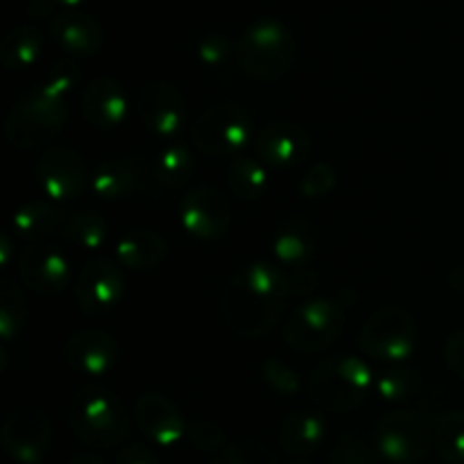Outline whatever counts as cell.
Wrapping results in <instances>:
<instances>
[{
    "mask_svg": "<svg viewBox=\"0 0 464 464\" xmlns=\"http://www.w3.org/2000/svg\"><path fill=\"white\" fill-rule=\"evenodd\" d=\"M285 275H288L290 295H308L320 285L317 272H313L308 266L295 267V270H288Z\"/></svg>",
    "mask_w": 464,
    "mask_h": 464,
    "instance_id": "ab89813d",
    "label": "cell"
},
{
    "mask_svg": "<svg viewBox=\"0 0 464 464\" xmlns=\"http://www.w3.org/2000/svg\"><path fill=\"white\" fill-rule=\"evenodd\" d=\"M261 376L267 383V388H272L281 397H295L302 390V379H299L297 372L288 362L279 361V358H267L263 362Z\"/></svg>",
    "mask_w": 464,
    "mask_h": 464,
    "instance_id": "e575fe53",
    "label": "cell"
},
{
    "mask_svg": "<svg viewBox=\"0 0 464 464\" xmlns=\"http://www.w3.org/2000/svg\"><path fill=\"white\" fill-rule=\"evenodd\" d=\"M236 59L254 80H281L295 62V39L276 18H258L238 39Z\"/></svg>",
    "mask_w": 464,
    "mask_h": 464,
    "instance_id": "5b68a950",
    "label": "cell"
},
{
    "mask_svg": "<svg viewBox=\"0 0 464 464\" xmlns=\"http://www.w3.org/2000/svg\"><path fill=\"white\" fill-rule=\"evenodd\" d=\"M168 243L152 229H131L116 243V258L122 267L134 272H150L166 261Z\"/></svg>",
    "mask_w": 464,
    "mask_h": 464,
    "instance_id": "7402d4cb",
    "label": "cell"
},
{
    "mask_svg": "<svg viewBox=\"0 0 464 464\" xmlns=\"http://www.w3.org/2000/svg\"><path fill=\"white\" fill-rule=\"evenodd\" d=\"M82 118L95 130H116L130 113V98L125 86L113 77H95L82 93Z\"/></svg>",
    "mask_w": 464,
    "mask_h": 464,
    "instance_id": "d6986e66",
    "label": "cell"
},
{
    "mask_svg": "<svg viewBox=\"0 0 464 464\" xmlns=\"http://www.w3.org/2000/svg\"><path fill=\"white\" fill-rule=\"evenodd\" d=\"M118 344L111 334L102 329H82L63 344V361L71 370L84 376H104L116 367Z\"/></svg>",
    "mask_w": 464,
    "mask_h": 464,
    "instance_id": "e0dca14e",
    "label": "cell"
},
{
    "mask_svg": "<svg viewBox=\"0 0 464 464\" xmlns=\"http://www.w3.org/2000/svg\"><path fill=\"white\" fill-rule=\"evenodd\" d=\"M444 361L449 370L464 379V329L453 331L444 343Z\"/></svg>",
    "mask_w": 464,
    "mask_h": 464,
    "instance_id": "f35d334b",
    "label": "cell"
},
{
    "mask_svg": "<svg viewBox=\"0 0 464 464\" xmlns=\"http://www.w3.org/2000/svg\"><path fill=\"white\" fill-rule=\"evenodd\" d=\"M374 388L385 401H403V399H411L412 394H417V390L421 388V376L420 372L408 370V367L388 370L374 381Z\"/></svg>",
    "mask_w": 464,
    "mask_h": 464,
    "instance_id": "1f68e13d",
    "label": "cell"
},
{
    "mask_svg": "<svg viewBox=\"0 0 464 464\" xmlns=\"http://www.w3.org/2000/svg\"><path fill=\"white\" fill-rule=\"evenodd\" d=\"M381 458L394 464L424 460L435 444V429L415 411H394L381 417L374 433Z\"/></svg>",
    "mask_w": 464,
    "mask_h": 464,
    "instance_id": "9c48e42d",
    "label": "cell"
},
{
    "mask_svg": "<svg viewBox=\"0 0 464 464\" xmlns=\"http://www.w3.org/2000/svg\"><path fill=\"white\" fill-rule=\"evenodd\" d=\"M125 297V275L121 263L111 258H91L75 279L77 306L84 315H104Z\"/></svg>",
    "mask_w": 464,
    "mask_h": 464,
    "instance_id": "7c38bea8",
    "label": "cell"
},
{
    "mask_svg": "<svg viewBox=\"0 0 464 464\" xmlns=\"http://www.w3.org/2000/svg\"><path fill=\"white\" fill-rule=\"evenodd\" d=\"M136 426L159 447H175L186 435V421L179 408L159 392H145L134 403Z\"/></svg>",
    "mask_w": 464,
    "mask_h": 464,
    "instance_id": "ac0fdd59",
    "label": "cell"
},
{
    "mask_svg": "<svg viewBox=\"0 0 464 464\" xmlns=\"http://www.w3.org/2000/svg\"><path fill=\"white\" fill-rule=\"evenodd\" d=\"M231 53V44L222 34H208L198 44V57L207 66H220Z\"/></svg>",
    "mask_w": 464,
    "mask_h": 464,
    "instance_id": "74e56055",
    "label": "cell"
},
{
    "mask_svg": "<svg viewBox=\"0 0 464 464\" xmlns=\"http://www.w3.org/2000/svg\"><path fill=\"white\" fill-rule=\"evenodd\" d=\"M116 464H161V460H159L157 453L148 444L131 442L118 451Z\"/></svg>",
    "mask_w": 464,
    "mask_h": 464,
    "instance_id": "60d3db41",
    "label": "cell"
},
{
    "mask_svg": "<svg viewBox=\"0 0 464 464\" xmlns=\"http://www.w3.org/2000/svg\"><path fill=\"white\" fill-rule=\"evenodd\" d=\"M44 50V36L34 25H16L0 41V62L7 71L18 72L34 66Z\"/></svg>",
    "mask_w": 464,
    "mask_h": 464,
    "instance_id": "484cf974",
    "label": "cell"
},
{
    "mask_svg": "<svg viewBox=\"0 0 464 464\" xmlns=\"http://www.w3.org/2000/svg\"><path fill=\"white\" fill-rule=\"evenodd\" d=\"M344 326V306L340 299H308L299 304L284 324V340L299 353H317L329 347Z\"/></svg>",
    "mask_w": 464,
    "mask_h": 464,
    "instance_id": "52a82bcc",
    "label": "cell"
},
{
    "mask_svg": "<svg viewBox=\"0 0 464 464\" xmlns=\"http://www.w3.org/2000/svg\"><path fill=\"white\" fill-rule=\"evenodd\" d=\"M27 297L14 281H3L0 288V338L3 343H12L27 322Z\"/></svg>",
    "mask_w": 464,
    "mask_h": 464,
    "instance_id": "f546056e",
    "label": "cell"
},
{
    "mask_svg": "<svg viewBox=\"0 0 464 464\" xmlns=\"http://www.w3.org/2000/svg\"><path fill=\"white\" fill-rule=\"evenodd\" d=\"M68 118V98L54 95L53 91L36 84L23 93L5 118V136L12 148L30 152V150L50 145L59 134Z\"/></svg>",
    "mask_w": 464,
    "mask_h": 464,
    "instance_id": "3957f363",
    "label": "cell"
},
{
    "mask_svg": "<svg viewBox=\"0 0 464 464\" xmlns=\"http://www.w3.org/2000/svg\"><path fill=\"white\" fill-rule=\"evenodd\" d=\"M139 186V170L130 159H107L91 177V190L104 202H121L131 198Z\"/></svg>",
    "mask_w": 464,
    "mask_h": 464,
    "instance_id": "cb8c5ba5",
    "label": "cell"
},
{
    "mask_svg": "<svg viewBox=\"0 0 464 464\" xmlns=\"http://www.w3.org/2000/svg\"><path fill=\"white\" fill-rule=\"evenodd\" d=\"M0 442H3L5 453L18 464H39L48 456L50 444H53L50 417L39 408H16L5 417Z\"/></svg>",
    "mask_w": 464,
    "mask_h": 464,
    "instance_id": "8fae6325",
    "label": "cell"
},
{
    "mask_svg": "<svg viewBox=\"0 0 464 464\" xmlns=\"http://www.w3.org/2000/svg\"><path fill=\"white\" fill-rule=\"evenodd\" d=\"M417 347V322L411 311L390 304L379 308L361 331V349L374 361L401 362Z\"/></svg>",
    "mask_w": 464,
    "mask_h": 464,
    "instance_id": "ba28073f",
    "label": "cell"
},
{
    "mask_svg": "<svg viewBox=\"0 0 464 464\" xmlns=\"http://www.w3.org/2000/svg\"><path fill=\"white\" fill-rule=\"evenodd\" d=\"M12 254H14L12 238H9V236L5 234L3 240H0V266L7 267L9 266V258H12Z\"/></svg>",
    "mask_w": 464,
    "mask_h": 464,
    "instance_id": "7bdbcfd3",
    "label": "cell"
},
{
    "mask_svg": "<svg viewBox=\"0 0 464 464\" xmlns=\"http://www.w3.org/2000/svg\"><path fill=\"white\" fill-rule=\"evenodd\" d=\"M435 449L447 464H464V412H444L435 424Z\"/></svg>",
    "mask_w": 464,
    "mask_h": 464,
    "instance_id": "4dcf8cb0",
    "label": "cell"
},
{
    "mask_svg": "<svg viewBox=\"0 0 464 464\" xmlns=\"http://www.w3.org/2000/svg\"><path fill=\"white\" fill-rule=\"evenodd\" d=\"M254 152L270 168L299 166L311 154V134L299 122H267L254 139Z\"/></svg>",
    "mask_w": 464,
    "mask_h": 464,
    "instance_id": "2e32d148",
    "label": "cell"
},
{
    "mask_svg": "<svg viewBox=\"0 0 464 464\" xmlns=\"http://www.w3.org/2000/svg\"><path fill=\"white\" fill-rule=\"evenodd\" d=\"M53 0H32L30 7H27V14H30L32 18H45L53 14Z\"/></svg>",
    "mask_w": 464,
    "mask_h": 464,
    "instance_id": "b9f144b4",
    "label": "cell"
},
{
    "mask_svg": "<svg viewBox=\"0 0 464 464\" xmlns=\"http://www.w3.org/2000/svg\"><path fill=\"white\" fill-rule=\"evenodd\" d=\"M34 179L41 193L54 202L75 199L91 184L89 163L71 145H50L34 166Z\"/></svg>",
    "mask_w": 464,
    "mask_h": 464,
    "instance_id": "30bf717a",
    "label": "cell"
},
{
    "mask_svg": "<svg viewBox=\"0 0 464 464\" xmlns=\"http://www.w3.org/2000/svg\"><path fill=\"white\" fill-rule=\"evenodd\" d=\"M63 216L50 204L39 202H27L14 213L12 229L18 238L27 240V243H39V240L50 238L53 234H59L62 229Z\"/></svg>",
    "mask_w": 464,
    "mask_h": 464,
    "instance_id": "4316f807",
    "label": "cell"
},
{
    "mask_svg": "<svg viewBox=\"0 0 464 464\" xmlns=\"http://www.w3.org/2000/svg\"><path fill=\"white\" fill-rule=\"evenodd\" d=\"M195 148L207 157H238L256 136L249 113L238 104L208 107L190 125Z\"/></svg>",
    "mask_w": 464,
    "mask_h": 464,
    "instance_id": "8992f818",
    "label": "cell"
},
{
    "mask_svg": "<svg viewBox=\"0 0 464 464\" xmlns=\"http://www.w3.org/2000/svg\"><path fill=\"white\" fill-rule=\"evenodd\" d=\"M288 464H313V462H308V460H302V458H299V460H293V462H288Z\"/></svg>",
    "mask_w": 464,
    "mask_h": 464,
    "instance_id": "bcb514c9",
    "label": "cell"
},
{
    "mask_svg": "<svg viewBox=\"0 0 464 464\" xmlns=\"http://www.w3.org/2000/svg\"><path fill=\"white\" fill-rule=\"evenodd\" d=\"M68 426L82 444L111 449L130 435V415L118 394L102 385H82L68 399Z\"/></svg>",
    "mask_w": 464,
    "mask_h": 464,
    "instance_id": "7a4b0ae2",
    "label": "cell"
},
{
    "mask_svg": "<svg viewBox=\"0 0 464 464\" xmlns=\"http://www.w3.org/2000/svg\"><path fill=\"white\" fill-rule=\"evenodd\" d=\"M326 440V421L320 412L295 411L281 421L279 447L290 456H308Z\"/></svg>",
    "mask_w": 464,
    "mask_h": 464,
    "instance_id": "603a6c76",
    "label": "cell"
},
{
    "mask_svg": "<svg viewBox=\"0 0 464 464\" xmlns=\"http://www.w3.org/2000/svg\"><path fill=\"white\" fill-rule=\"evenodd\" d=\"M335 181H338V172L334 170L331 163H313L306 175L302 177V181H299V193L308 199L324 198L335 188Z\"/></svg>",
    "mask_w": 464,
    "mask_h": 464,
    "instance_id": "d590c367",
    "label": "cell"
},
{
    "mask_svg": "<svg viewBox=\"0 0 464 464\" xmlns=\"http://www.w3.org/2000/svg\"><path fill=\"white\" fill-rule=\"evenodd\" d=\"M59 234L82 249H102L109 240V222L102 213L77 211L63 218Z\"/></svg>",
    "mask_w": 464,
    "mask_h": 464,
    "instance_id": "83f0119b",
    "label": "cell"
},
{
    "mask_svg": "<svg viewBox=\"0 0 464 464\" xmlns=\"http://www.w3.org/2000/svg\"><path fill=\"white\" fill-rule=\"evenodd\" d=\"M179 222L193 238H222L231 225L229 199L213 186H198L181 199Z\"/></svg>",
    "mask_w": 464,
    "mask_h": 464,
    "instance_id": "5bb4252c",
    "label": "cell"
},
{
    "mask_svg": "<svg viewBox=\"0 0 464 464\" xmlns=\"http://www.w3.org/2000/svg\"><path fill=\"white\" fill-rule=\"evenodd\" d=\"M18 275L23 285L41 297L66 293L72 279L71 258L54 245L39 240L30 243L18 256Z\"/></svg>",
    "mask_w": 464,
    "mask_h": 464,
    "instance_id": "4fadbf2b",
    "label": "cell"
},
{
    "mask_svg": "<svg viewBox=\"0 0 464 464\" xmlns=\"http://www.w3.org/2000/svg\"><path fill=\"white\" fill-rule=\"evenodd\" d=\"M379 449L365 435L349 433L331 451V464H379Z\"/></svg>",
    "mask_w": 464,
    "mask_h": 464,
    "instance_id": "d6a6232c",
    "label": "cell"
},
{
    "mask_svg": "<svg viewBox=\"0 0 464 464\" xmlns=\"http://www.w3.org/2000/svg\"><path fill=\"white\" fill-rule=\"evenodd\" d=\"M195 159L184 143L170 140L154 161V175L166 188H181L193 179Z\"/></svg>",
    "mask_w": 464,
    "mask_h": 464,
    "instance_id": "f1b7e54d",
    "label": "cell"
},
{
    "mask_svg": "<svg viewBox=\"0 0 464 464\" xmlns=\"http://www.w3.org/2000/svg\"><path fill=\"white\" fill-rule=\"evenodd\" d=\"M186 438L198 451L216 453L225 449V429L213 420H195L186 429Z\"/></svg>",
    "mask_w": 464,
    "mask_h": 464,
    "instance_id": "8d00e7d4",
    "label": "cell"
},
{
    "mask_svg": "<svg viewBox=\"0 0 464 464\" xmlns=\"http://www.w3.org/2000/svg\"><path fill=\"white\" fill-rule=\"evenodd\" d=\"M68 464H107V462H104L100 456H95V453H80V456L72 458Z\"/></svg>",
    "mask_w": 464,
    "mask_h": 464,
    "instance_id": "ee69618b",
    "label": "cell"
},
{
    "mask_svg": "<svg viewBox=\"0 0 464 464\" xmlns=\"http://www.w3.org/2000/svg\"><path fill=\"white\" fill-rule=\"evenodd\" d=\"M288 275L267 261L247 263L225 285L220 313L229 331L256 340L279 322L288 302Z\"/></svg>",
    "mask_w": 464,
    "mask_h": 464,
    "instance_id": "6da1fadb",
    "label": "cell"
},
{
    "mask_svg": "<svg viewBox=\"0 0 464 464\" xmlns=\"http://www.w3.org/2000/svg\"><path fill=\"white\" fill-rule=\"evenodd\" d=\"M276 263L285 270L304 267L311 261L315 252V229L313 222L304 216L285 218L276 229L275 240H272Z\"/></svg>",
    "mask_w": 464,
    "mask_h": 464,
    "instance_id": "44dd1931",
    "label": "cell"
},
{
    "mask_svg": "<svg viewBox=\"0 0 464 464\" xmlns=\"http://www.w3.org/2000/svg\"><path fill=\"white\" fill-rule=\"evenodd\" d=\"M54 44L71 57H95L104 45V30L91 14L80 9H62L50 18Z\"/></svg>",
    "mask_w": 464,
    "mask_h": 464,
    "instance_id": "ffe728a7",
    "label": "cell"
},
{
    "mask_svg": "<svg viewBox=\"0 0 464 464\" xmlns=\"http://www.w3.org/2000/svg\"><path fill=\"white\" fill-rule=\"evenodd\" d=\"M374 388L370 365L356 356H334L317 365L308 379V394L320 411L352 412Z\"/></svg>",
    "mask_w": 464,
    "mask_h": 464,
    "instance_id": "277c9868",
    "label": "cell"
},
{
    "mask_svg": "<svg viewBox=\"0 0 464 464\" xmlns=\"http://www.w3.org/2000/svg\"><path fill=\"white\" fill-rule=\"evenodd\" d=\"M213 464H276L275 453L254 440H238L220 449Z\"/></svg>",
    "mask_w": 464,
    "mask_h": 464,
    "instance_id": "836d02e7",
    "label": "cell"
},
{
    "mask_svg": "<svg viewBox=\"0 0 464 464\" xmlns=\"http://www.w3.org/2000/svg\"><path fill=\"white\" fill-rule=\"evenodd\" d=\"M267 163L254 154H238L234 157V161L229 163V170H227V186H229L231 195H236V199H243V202H254V199L263 198L270 186V175H267Z\"/></svg>",
    "mask_w": 464,
    "mask_h": 464,
    "instance_id": "d4e9b609",
    "label": "cell"
},
{
    "mask_svg": "<svg viewBox=\"0 0 464 464\" xmlns=\"http://www.w3.org/2000/svg\"><path fill=\"white\" fill-rule=\"evenodd\" d=\"M139 116L152 134L175 139L186 121L184 93L168 80L148 82L139 95Z\"/></svg>",
    "mask_w": 464,
    "mask_h": 464,
    "instance_id": "9a60e30c",
    "label": "cell"
},
{
    "mask_svg": "<svg viewBox=\"0 0 464 464\" xmlns=\"http://www.w3.org/2000/svg\"><path fill=\"white\" fill-rule=\"evenodd\" d=\"M53 3L59 5V7H63V9H77V7H82V5L91 3V0H53Z\"/></svg>",
    "mask_w": 464,
    "mask_h": 464,
    "instance_id": "f6af8a7d",
    "label": "cell"
}]
</instances>
